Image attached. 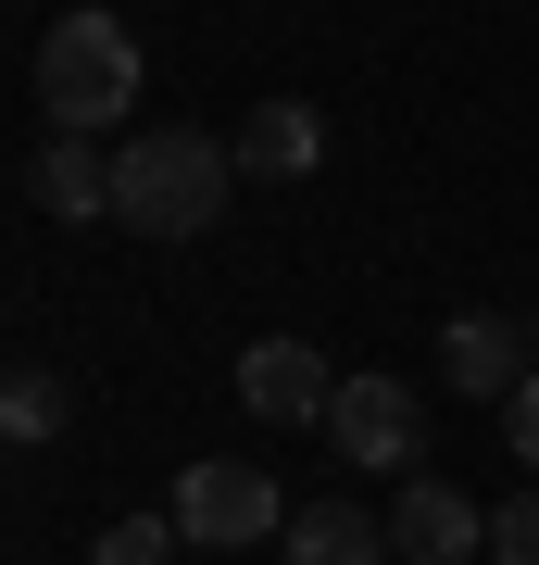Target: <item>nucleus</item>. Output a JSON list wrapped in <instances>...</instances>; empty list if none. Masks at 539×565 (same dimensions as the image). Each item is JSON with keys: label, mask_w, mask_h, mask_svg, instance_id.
I'll use <instances>...</instances> for the list:
<instances>
[{"label": "nucleus", "mask_w": 539, "mask_h": 565, "mask_svg": "<svg viewBox=\"0 0 539 565\" xmlns=\"http://www.w3.org/2000/svg\"><path fill=\"white\" fill-rule=\"evenodd\" d=\"M226 202H239V151L201 126H139L114 151V226H139V239H201Z\"/></svg>", "instance_id": "nucleus-1"}, {"label": "nucleus", "mask_w": 539, "mask_h": 565, "mask_svg": "<svg viewBox=\"0 0 539 565\" xmlns=\"http://www.w3.org/2000/svg\"><path fill=\"white\" fill-rule=\"evenodd\" d=\"M39 114L63 139H100V126L139 114V39H126L114 13H63L39 39Z\"/></svg>", "instance_id": "nucleus-2"}, {"label": "nucleus", "mask_w": 539, "mask_h": 565, "mask_svg": "<svg viewBox=\"0 0 539 565\" xmlns=\"http://www.w3.org/2000/svg\"><path fill=\"white\" fill-rule=\"evenodd\" d=\"M163 515L188 527V553H251V541H289L301 503H277V478H263V465H188Z\"/></svg>", "instance_id": "nucleus-3"}, {"label": "nucleus", "mask_w": 539, "mask_h": 565, "mask_svg": "<svg viewBox=\"0 0 539 565\" xmlns=\"http://www.w3.org/2000/svg\"><path fill=\"white\" fill-rule=\"evenodd\" d=\"M326 440H339V465H364V478H414V465H427V403L401 377H339Z\"/></svg>", "instance_id": "nucleus-4"}, {"label": "nucleus", "mask_w": 539, "mask_h": 565, "mask_svg": "<svg viewBox=\"0 0 539 565\" xmlns=\"http://www.w3.org/2000/svg\"><path fill=\"white\" fill-rule=\"evenodd\" d=\"M389 553H401V565H477V553H489L477 490H452V478H401V503H389Z\"/></svg>", "instance_id": "nucleus-5"}, {"label": "nucleus", "mask_w": 539, "mask_h": 565, "mask_svg": "<svg viewBox=\"0 0 539 565\" xmlns=\"http://www.w3.org/2000/svg\"><path fill=\"white\" fill-rule=\"evenodd\" d=\"M239 403H251L263 427H326L339 364H326L314 340H251V352H239Z\"/></svg>", "instance_id": "nucleus-6"}, {"label": "nucleus", "mask_w": 539, "mask_h": 565, "mask_svg": "<svg viewBox=\"0 0 539 565\" xmlns=\"http://www.w3.org/2000/svg\"><path fill=\"white\" fill-rule=\"evenodd\" d=\"M539 315H452L440 327V377L452 390H477V403H515V390L539 377Z\"/></svg>", "instance_id": "nucleus-7"}, {"label": "nucleus", "mask_w": 539, "mask_h": 565, "mask_svg": "<svg viewBox=\"0 0 539 565\" xmlns=\"http://www.w3.org/2000/svg\"><path fill=\"white\" fill-rule=\"evenodd\" d=\"M226 151H239V177L289 189V177H314V163H326V114H314V102H289V88H263V102L239 114V139H226Z\"/></svg>", "instance_id": "nucleus-8"}, {"label": "nucleus", "mask_w": 539, "mask_h": 565, "mask_svg": "<svg viewBox=\"0 0 539 565\" xmlns=\"http://www.w3.org/2000/svg\"><path fill=\"white\" fill-rule=\"evenodd\" d=\"M25 202H39L51 226H88V214H114V151H100V139H63V126H51V139L25 151Z\"/></svg>", "instance_id": "nucleus-9"}, {"label": "nucleus", "mask_w": 539, "mask_h": 565, "mask_svg": "<svg viewBox=\"0 0 539 565\" xmlns=\"http://www.w3.org/2000/svg\"><path fill=\"white\" fill-rule=\"evenodd\" d=\"M289 565H389V527H377V503H352V490H326V503H301L289 515V541H277Z\"/></svg>", "instance_id": "nucleus-10"}, {"label": "nucleus", "mask_w": 539, "mask_h": 565, "mask_svg": "<svg viewBox=\"0 0 539 565\" xmlns=\"http://www.w3.org/2000/svg\"><path fill=\"white\" fill-rule=\"evenodd\" d=\"M63 415H76V390H63L51 364H13V377H0V427H13V440H63Z\"/></svg>", "instance_id": "nucleus-11"}, {"label": "nucleus", "mask_w": 539, "mask_h": 565, "mask_svg": "<svg viewBox=\"0 0 539 565\" xmlns=\"http://www.w3.org/2000/svg\"><path fill=\"white\" fill-rule=\"evenodd\" d=\"M176 541H188L176 515H114V527H100V553H88V565H176Z\"/></svg>", "instance_id": "nucleus-12"}, {"label": "nucleus", "mask_w": 539, "mask_h": 565, "mask_svg": "<svg viewBox=\"0 0 539 565\" xmlns=\"http://www.w3.org/2000/svg\"><path fill=\"white\" fill-rule=\"evenodd\" d=\"M489 565H539V490L489 503Z\"/></svg>", "instance_id": "nucleus-13"}, {"label": "nucleus", "mask_w": 539, "mask_h": 565, "mask_svg": "<svg viewBox=\"0 0 539 565\" xmlns=\"http://www.w3.org/2000/svg\"><path fill=\"white\" fill-rule=\"evenodd\" d=\"M502 440H515V465H527V478H539V377L515 390V403H502Z\"/></svg>", "instance_id": "nucleus-14"}]
</instances>
